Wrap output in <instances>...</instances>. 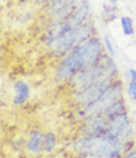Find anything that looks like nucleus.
<instances>
[{
	"label": "nucleus",
	"mask_w": 136,
	"mask_h": 158,
	"mask_svg": "<svg viewBox=\"0 0 136 158\" xmlns=\"http://www.w3.org/2000/svg\"><path fill=\"white\" fill-rule=\"evenodd\" d=\"M103 50H105L104 44L95 35L79 43L60 61L56 70V80L58 82L69 81L79 70L94 66L104 55Z\"/></svg>",
	"instance_id": "nucleus-1"
},
{
	"label": "nucleus",
	"mask_w": 136,
	"mask_h": 158,
	"mask_svg": "<svg viewBox=\"0 0 136 158\" xmlns=\"http://www.w3.org/2000/svg\"><path fill=\"white\" fill-rule=\"evenodd\" d=\"M72 148L83 158H114L125 152V146L109 131L100 136H83Z\"/></svg>",
	"instance_id": "nucleus-2"
},
{
	"label": "nucleus",
	"mask_w": 136,
	"mask_h": 158,
	"mask_svg": "<svg viewBox=\"0 0 136 158\" xmlns=\"http://www.w3.org/2000/svg\"><path fill=\"white\" fill-rule=\"evenodd\" d=\"M116 77H118L116 64L114 62L110 55L104 54L94 66L79 70L69 78L68 82L77 90L90 84L107 80V78H116Z\"/></svg>",
	"instance_id": "nucleus-3"
},
{
	"label": "nucleus",
	"mask_w": 136,
	"mask_h": 158,
	"mask_svg": "<svg viewBox=\"0 0 136 158\" xmlns=\"http://www.w3.org/2000/svg\"><path fill=\"white\" fill-rule=\"evenodd\" d=\"M93 32H94V26L87 21L85 24L73 27L66 34H63L60 39H57L55 43H52L49 46V49L55 56L67 55L79 43L87 40L90 36H93Z\"/></svg>",
	"instance_id": "nucleus-4"
},
{
	"label": "nucleus",
	"mask_w": 136,
	"mask_h": 158,
	"mask_svg": "<svg viewBox=\"0 0 136 158\" xmlns=\"http://www.w3.org/2000/svg\"><path fill=\"white\" fill-rule=\"evenodd\" d=\"M124 98L122 95V82L120 80L114 81V84L109 87V90L103 94L95 102H93L92 105H89L84 108H80L79 114L84 118H90V117H95V116H100L103 114L110 106H113L115 102L120 101Z\"/></svg>",
	"instance_id": "nucleus-5"
},
{
	"label": "nucleus",
	"mask_w": 136,
	"mask_h": 158,
	"mask_svg": "<svg viewBox=\"0 0 136 158\" xmlns=\"http://www.w3.org/2000/svg\"><path fill=\"white\" fill-rule=\"evenodd\" d=\"M116 78H107L103 81H98L94 84H90L87 86H83L80 89H77L73 95V101L79 108H84L89 105L95 102L103 94H105L109 87L114 84Z\"/></svg>",
	"instance_id": "nucleus-6"
},
{
	"label": "nucleus",
	"mask_w": 136,
	"mask_h": 158,
	"mask_svg": "<svg viewBox=\"0 0 136 158\" xmlns=\"http://www.w3.org/2000/svg\"><path fill=\"white\" fill-rule=\"evenodd\" d=\"M87 0H51L45 4L43 9L53 23L67 20Z\"/></svg>",
	"instance_id": "nucleus-7"
},
{
	"label": "nucleus",
	"mask_w": 136,
	"mask_h": 158,
	"mask_svg": "<svg viewBox=\"0 0 136 158\" xmlns=\"http://www.w3.org/2000/svg\"><path fill=\"white\" fill-rule=\"evenodd\" d=\"M109 120L103 114L90 117L84 120V125L82 127L83 136H100L108 130Z\"/></svg>",
	"instance_id": "nucleus-8"
},
{
	"label": "nucleus",
	"mask_w": 136,
	"mask_h": 158,
	"mask_svg": "<svg viewBox=\"0 0 136 158\" xmlns=\"http://www.w3.org/2000/svg\"><path fill=\"white\" fill-rule=\"evenodd\" d=\"M29 97H30V87H29V85L22 80L15 81L13 103L15 106H21L29 100Z\"/></svg>",
	"instance_id": "nucleus-9"
},
{
	"label": "nucleus",
	"mask_w": 136,
	"mask_h": 158,
	"mask_svg": "<svg viewBox=\"0 0 136 158\" xmlns=\"http://www.w3.org/2000/svg\"><path fill=\"white\" fill-rule=\"evenodd\" d=\"M43 133L38 130H32L27 137L26 141V149L27 152L32 154H37L42 151V144H43Z\"/></svg>",
	"instance_id": "nucleus-10"
},
{
	"label": "nucleus",
	"mask_w": 136,
	"mask_h": 158,
	"mask_svg": "<svg viewBox=\"0 0 136 158\" xmlns=\"http://www.w3.org/2000/svg\"><path fill=\"white\" fill-rule=\"evenodd\" d=\"M125 112H126V105H125V101H124V98H122V100L115 102L113 106H110V107L103 113V116L107 117L108 120H114V118H116L118 116H120V114H122V113H125Z\"/></svg>",
	"instance_id": "nucleus-11"
},
{
	"label": "nucleus",
	"mask_w": 136,
	"mask_h": 158,
	"mask_svg": "<svg viewBox=\"0 0 136 158\" xmlns=\"http://www.w3.org/2000/svg\"><path fill=\"white\" fill-rule=\"evenodd\" d=\"M57 144V136L53 132H47L43 136V144L42 151L43 152H52Z\"/></svg>",
	"instance_id": "nucleus-12"
},
{
	"label": "nucleus",
	"mask_w": 136,
	"mask_h": 158,
	"mask_svg": "<svg viewBox=\"0 0 136 158\" xmlns=\"http://www.w3.org/2000/svg\"><path fill=\"white\" fill-rule=\"evenodd\" d=\"M120 26H121V31L124 35H126V36L134 35L135 27H134V21L130 16H121L120 18Z\"/></svg>",
	"instance_id": "nucleus-13"
},
{
	"label": "nucleus",
	"mask_w": 136,
	"mask_h": 158,
	"mask_svg": "<svg viewBox=\"0 0 136 158\" xmlns=\"http://www.w3.org/2000/svg\"><path fill=\"white\" fill-rule=\"evenodd\" d=\"M103 44H104V49L107 50V52H108L111 57H114V56L116 55V51H115V48H114L111 40H110L108 36H104V37H103Z\"/></svg>",
	"instance_id": "nucleus-14"
},
{
	"label": "nucleus",
	"mask_w": 136,
	"mask_h": 158,
	"mask_svg": "<svg viewBox=\"0 0 136 158\" xmlns=\"http://www.w3.org/2000/svg\"><path fill=\"white\" fill-rule=\"evenodd\" d=\"M126 94L127 96L136 102V81L134 80H130L129 84H127V87H126Z\"/></svg>",
	"instance_id": "nucleus-15"
},
{
	"label": "nucleus",
	"mask_w": 136,
	"mask_h": 158,
	"mask_svg": "<svg viewBox=\"0 0 136 158\" xmlns=\"http://www.w3.org/2000/svg\"><path fill=\"white\" fill-rule=\"evenodd\" d=\"M122 157L124 158H136V147H132L131 149L126 151Z\"/></svg>",
	"instance_id": "nucleus-16"
},
{
	"label": "nucleus",
	"mask_w": 136,
	"mask_h": 158,
	"mask_svg": "<svg viewBox=\"0 0 136 158\" xmlns=\"http://www.w3.org/2000/svg\"><path fill=\"white\" fill-rule=\"evenodd\" d=\"M129 80H134V81H136V70L135 69H130L129 70Z\"/></svg>",
	"instance_id": "nucleus-17"
},
{
	"label": "nucleus",
	"mask_w": 136,
	"mask_h": 158,
	"mask_svg": "<svg viewBox=\"0 0 136 158\" xmlns=\"http://www.w3.org/2000/svg\"><path fill=\"white\" fill-rule=\"evenodd\" d=\"M35 2L38 4H47L49 2H51V0H35Z\"/></svg>",
	"instance_id": "nucleus-18"
},
{
	"label": "nucleus",
	"mask_w": 136,
	"mask_h": 158,
	"mask_svg": "<svg viewBox=\"0 0 136 158\" xmlns=\"http://www.w3.org/2000/svg\"><path fill=\"white\" fill-rule=\"evenodd\" d=\"M109 2H110V4H113V5H114V4H116V3L119 2V0H109Z\"/></svg>",
	"instance_id": "nucleus-19"
},
{
	"label": "nucleus",
	"mask_w": 136,
	"mask_h": 158,
	"mask_svg": "<svg viewBox=\"0 0 136 158\" xmlns=\"http://www.w3.org/2000/svg\"><path fill=\"white\" fill-rule=\"evenodd\" d=\"M114 158H124V157H121V156H118V157H114Z\"/></svg>",
	"instance_id": "nucleus-20"
}]
</instances>
